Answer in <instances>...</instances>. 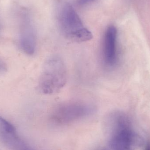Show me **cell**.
Listing matches in <instances>:
<instances>
[{
  "mask_svg": "<svg viewBox=\"0 0 150 150\" xmlns=\"http://www.w3.org/2000/svg\"><path fill=\"white\" fill-rule=\"evenodd\" d=\"M95 1L96 0H76V3L78 5L83 6L93 2Z\"/></svg>",
  "mask_w": 150,
  "mask_h": 150,
  "instance_id": "9c48e42d",
  "label": "cell"
},
{
  "mask_svg": "<svg viewBox=\"0 0 150 150\" xmlns=\"http://www.w3.org/2000/svg\"><path fill=\"white\" fill-rule=\"evenodd\" d=\"M21 50L28 55L34 54L36 48V38L35 32L30 25L24 26L21 30L19 38Z\"/></svg>",
  "mask_w": 150,
  "mask_h": 150,
  "instance_id": "8992f818",
  "label": "cell"
},
{
  "mask_svg": "<svg viewBox=\"0 0 150 150\" xmlns=\"http://www.w3.org/2000/svg\"><path fill=\"white\" fill-rule=\"evenodd\" d=\"M67 72L64 61L57 55L51 56L45 62L39 81V88L45 94H54L64 87Z\"/></svg>",
  "mask_w": 150,
  "mask_h": 150,
  "instance_id": "7a4b0ae2",
  "label": "cell"
},
{
  "mask_svg": "<svg viewBox=\"0 0 150 150\" xmlns=\"http://www.w3.org/2000/svg\"><path fill=\"white\" fill-rule=\"evenodd\" d=\"M108 146L110 150H132L138 142L128 119L120 112H113L107 117Z\"/></svg>",
  "mask_w": 150,
  "mask_h": 150,
  "instance_id": "6da1fadb",
  "label": "cell"
},
{
  "mask_svg": "<svg viewBox=\"0 0 150 150\" xmlns=\"http://www.w3.org/2000/svg\"><path fill=\"white\" fill-rule=\"evenodd\" d=\"M99 150H110L109 149H108L107 147H106V148H102V149H100Z\"/></svg>",
  "mask_w": 150,
  "mask_h": 150,
  "instance_id": "8fae6325",
  "label": "cell"
},
{
  "mask_svg": "<svg viewBox=\"0 0 150 150\" xmlns=\"http://www.w3.org/2000/svg\"><path fill=\"white\" fill-rule=\"evenodd\" d=\"M7 69L8 67L6 62L0 58V75L5 74L7 71Z\"/></svg>",
  "mask_w": 150,
  "mask_h": 150,
  "instance_id": "ba28073f",
  "label": "cell"
},
{
  "mask_svg": "<svg viewBox=\"0 0 150 150\" xmlns=\"http://www.w3.org/2000/svg\"><path fill=\"white\" fill-rule=\"evenodd\" d=\"M4 144L10 150H35L24 141L17 133L7 137Z\"/></svg>",
  "mask_w": 150,
  "mask_h": 150,
  "instance_id": "52a82bcc",
  "label": "cell"
},
{
  "mask_svg": "<svg viewBox=\"0 0 150 150\" xmlns=\"http://www.w3.org/2000/svg\"><path fill=\"white\" fill-rule=\"evenodd\" d=\"M95 107L82 101H70L56 107L51 115V121L57 125L74 123L90 117L95 112Z\"/></svg>",
  "mask_w": 150,
  "mask_h": 150,
  "instance_id": "3957f363",
  "label": "cell"
},
{
  "mask_svg": "<svg viewBox=\"0 0 150 150\" xmlns=\"http://www.w3.org/2000/svg\"><path fill=\"white\" fill-rule=\"evenodd\" d=\"M59 23L66 37L72 41L86 42L93 38L91 33L84 26L79 16L69 4H66L62 9Z\"/></svg>",
  "mask_w": 150,
  "mask_h": 150,
  "instance_id": "277c9868",
  "label": "cell"
},
{
  "mask_svg": "<svg viewBox=\"0 0 150 150\" xmlns=\"http://www.w3.org/2000/svg\"><path fill=\"white\" fill-rule=\"evenodd\" d=\"M144 150H150V143L147 144L146 145V147H145V149Z\"/></svg>",
  "mask_w": 150,
  "mask_h": 150,
  "instance_id": "30bf717a",
  "label": "cell"
},
{
  "mask_svg": "<svg viewBox=\"0 0 150 150\" xmlns=\"http://www.w3.org/2000/svg\"><path fill=\"white\" fill-rule=\"evenodd\" d=\"M117 30L113 25L109 26L105 32L102 45V57L108 67H113L117 62Z\"/></svg>",
  "mask_w": 150,
  "mask_h": 150,
  "instance_id": "5b68a950",
  "label": "cell"
}]
</instances>
